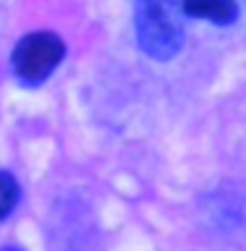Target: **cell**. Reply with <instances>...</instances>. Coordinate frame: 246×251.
I'll return each mask as SVG.
<instances>
[{
  "label": "cell",
  "instance_id": "obj_1",
  "mask_svg": "<svg viewBox=\"0 0 246 251\" xmlns=\"http://www.w3.org/2000/svg\"><path fill=\"white\" fill-rule=\"evenodd\" d=\"M137 42L152 60H173L184 47V0H134Z\"/></svg>",
  "mask_w": 246,
  "mask_h": 251
},
{
  "label": "cell",
  "instance_id": "obj_4",
  "mask_svg": "<svg viewBox=\"0 0 246 251\" xmlns=\"http://www.w3.org/2000/svg\"><path fill=\"white\" fill-rule=\"evenodd\" d=\"M19 201V180L8 170H0V220H5Z\"/></svg>",
  "mask_w": 246,
  "mask_h": 251
},
{
  "label": "cell",
  "instance_id": "obj_2",
  "mask_svg": "<svg viewBox=\"0 0 246 251\" xmlns=\"http://www.w3.org/2000/svg\"><path fill=\"white\" fill-rule=\"evenodd\" d=\"M63 58H66V42L55 31H31L13 47L11 63L19 81L37 86L60 66Z\"/></svg>",
  "mask_w": 246,
  "mask_h": 251
},
{
  "label": "cell",
  "instance_id": "obj_3",
  "mask_svg": "<svg viewBox=\"0 0 246 251\" xmlns=\"http://www.w3.org/2000/svg\"><path fill=\"white\" fill-rule=\"evenodd\" d=\"M184 16L212 21L218 26H231L239 19V3L236 0H184Z\"/></svg>",
  "mask_w": 246,
  "mask_h": 251
},
{
  "label": "cell",
  "instance_id": "obj_5",
  "mask_svg": "<svg viewBox=\"0 0 246 251\" xmlns=\"http://www.w3.org/2000/svg\"><path fill=\"white\" fill-rule=\"evenodd\" d=\"M0 251H24V249H19V246H3Z\"/></svg>",
  "mask_w": 246,
  "mask_h": 251
}]
</instances>
